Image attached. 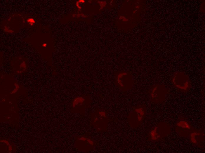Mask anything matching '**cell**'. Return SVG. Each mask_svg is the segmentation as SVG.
Wrapping results in <instances>:
<instances>
[{
  "mask_svg": "<svg viewBox=\"0 0 205 153\" xmlns=\"http://www.w3.org/2000/svg\"><path fill=\"white\" fill-rule=\"evenodd\" d=\"M171 82L178 90L183 92H189L191 83L189 76L183 72H175L172 75Z\"/></svg>",
  "mask_w": 205,
  "mask_h": 153,
  "instance_id": "6da1fadb",
  "label": "cell"
},
{
  "mask_svg": "<svg viewBox=\"0 0 205 153\" xmlns=\"http://www.w3.org/2000/svg\"><path fill=\"white\" fill-rule=\"evenodd\" d=\"M115 81L116 85L121 89L124 90L131 89L134 83L132 75L130 73L123 71L115 73Z\"/></svg>",
  "mask_w": 205,
  "mask_h": 153,
  "instance_id": "7a4b0ae2",
  "label": "cell"
},
{
  "mask_svg": "<svg viewBox=\"0 0 205 153\" xmlns=\"http://www.w3.org/2000/svg\"><path fill=\"white\" fill-rule=\"evenodd\" d=\"M168 91L164 84H156L151 87L150 92L151 101L156 104L165 102Z\"/></svg>",
  "mask_w": 205,
  "mask_h": 153,
  "instance_id": "3957f363",
  "label": "cell"
},
{
  "mask_svg": "<svg viewBox=\"0 0 205 153\" xmlns=\"http://www.w3.org/2000/svg\"><path fill=\"white\" fill-rule=\"evenodd\" d=\"M170 131V126L168 123H160L151 131L150 133L151 139L157 141L163 138L169 134Z\"/></svg>",
  "mask_w": 205,
  "mask_h": 153,
  "instance_id": "277c9868",
  "label": "cell"
},
{
  "mask_svg": "<svg viewBox=\"0 0 205 153\" xmlns=\"http://www.w3.org/2000/svg\"><path fill=\"white\" fill-rule=\"evenodd\" d=\"M175 129L178 135L185 137H189L193 130L190 123L184 119H181L176 123Z\"/></svg>",
  "mask_w": 205,
  "mask_h": 153,
  "instance_id": "5b68a950",
  "label": "cell"
},
{
  "mask_svg": "<svg viewBox=\"0 0 205 153\" xmlns=\"http://www.w3.org/2000/svg\"><path fill=\"white\" fill-rule=\"evenodd\" d=\"M204 132L203 131L193 129L189 136L190 142L193 144L202 148L204 145Z\"/></svg>",
  "mask_w": 205,
  "mask_h": 153,
  "instance_id": "8992f818",
  "label": "cell"
},
{
  "mask_svg": "<svg viewBox=\"0 0 205 153\" xmlns=\"http://www.w3.org/2000/svg\"><path fill=\"white\" fill-rule=\"evenodd\" d=\"M27 22L31 26L33 25V24L35 22L34 20L32 18H29L27 21Z\"/></svg>",
  "mask_w": 205,
  "mask_h": 153,
  "instance_id": "52a82bcc",
  "label": "cell"
},
{
  "mask_svg": "<svg viewBox=\"0 0 205 153\" xmlns=\"http://www.w3.org/2000/svg\"><path fill=\"white\" fill-rule=\"evenodd\" d=\"M0 142H3L5 143H6V145H9V142L7 141L3 140L2 141H1Z\"/></svg>",
  "mask_w": 205,
  "mask_h": 153,
  "instance_id": "ba28073f",
  "label": "cell"
},
{
  "mask_svg": "<svg viewBox=\"0 0 205 153\" xmlns=\"http://www.w3.org/2000/svg\"><path fill=\"white\" fill-rule=\"evenodd\" d=\"M5 30H6V31H7L8 32H13V31H12L11 30H9L8 29L6 28H6L5 29Z\"/></svg>",
  "mask_w": 205,
  "mask_h": 153,
  "instance_id": "9c48e42d",
  "label": "cell"
},
{
  "mask_svg": "<svg viewBox=\"0 0 205 153\" xmlns=\"http://www.w3.org/2000/svg\"><path fill=\"white\" fill-rule=\"evenodd\" d=\"M9 150L11 151L12 150V147L11 145H9Z\"/></svg>",
  "mask_w": 205,
  "mask_h": 153,
  "instance_id": "30bf717a",
  "label": "cell"
},
{
  "mask_svg": "<svg viewBox=\"0 0 205 153\" xmlns=\"http://www.w3.org/2000/svg\"><path fill=\"white\" fill-rule=\"evenodd\" d=\"M17 89H14V91H13V92H12V93H14L16 92L17 91Z\"/></svg>",
  "mask_w": 205,
  "mask_h": 153,
  "instance_id": "8fae6325",
  "label": "cell"
},
{
  "mask_svg": "<svg viewBox=\"0 0 205 153\" xmlns=\"http://www.w3.org/2000/svg\"><path fill=\"white\" fill-rule=\"evenodd\" d=\"M46 46V44H43V46L44 47Z\"/></svg>",
  "mask_w": 205,
  "mask_h": 153,
  "instance_id": "7c38bea8",
  "label": "cell"
}]
</instances>
